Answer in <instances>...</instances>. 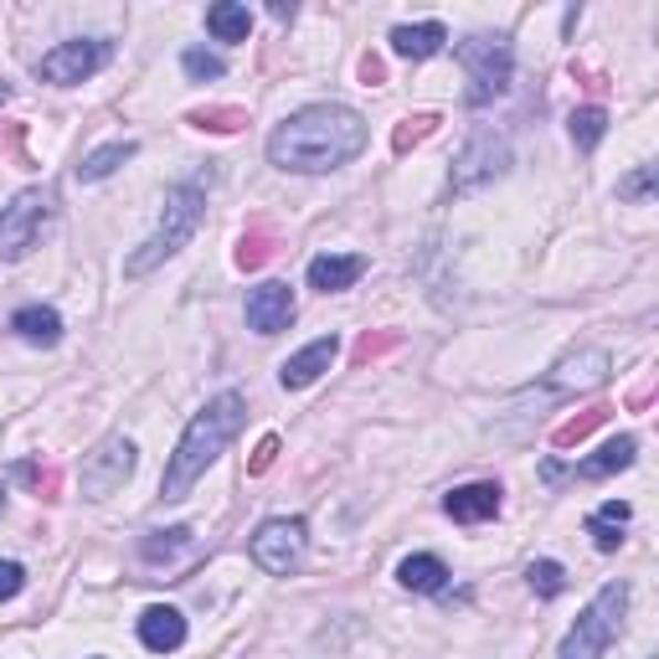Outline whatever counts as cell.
I'll list each match as a JSON object with an SVG mask.
<instances>
[{
	"instance_id": "obj_1",
	"label": "cell",
	"mask_w": 659,
	"mask_h": 659,
	"mask_svg": "<svg viewBox=\"0 0 659 659\" xmlns=\"http://www.w3.org/2000/svg\"><path fill=\"white\" fill-rule=\"evenodd\" d=\"M366 150V119L345 104H310L269 135V160L294 176H325Z\"/></svg>"
},
{
	"instance_id": "obj_2",
	"label": "cell",
	"mask_w": 659,
	"mask_h": 659,
	"mask_svg": "<svg viewBox=\"0 0 659 659\" xmlns=\"http://www.w3.org/2000/svg\"><path fill=\"white\" fill-rule=\"evenodd\" d=\"M242 422H248V402H242V391H222V397H211L191 422H186V433H180L176 453H170V464H165V480H160V500H186L191 484L207 474L222 449L232 438L242 433Z\"/></svg>"
},
{
	"instance_id": "obj_3",
	"label": "cell",
	"mask_w": 659,
	"mask_h": 659,
	"mask_svg": "<svg viewBox=\"0 0 659 659\" xmlns=\"http://www.w3.org/2000/svg\"><path fill=\"white\" fill-rule=\"evenodd\" d=\"M207 186H211V176H186L165 191V211H160V222H155V232L139 242V253H129V263H124L129 279H145V273L160 269L165 258H176L180 248L196 238V227L207 217Z\"/></svg>"
},
{
	"instance_id": "obj_4",
	"label": "cell",
	"mask_w": 659,
	"mask_h": 659,
	"mask_svg": "<svg viewBox=\"0 0 659 659\" xmlns=\"http://www.w3.org/2000/svg\"><path fill=\"white\" fill-rule=\"evenodd\" d=\"M624 608H629V583H608L598 598L587 603V614L577 618V629L562 639L556 659H603V649L624 629Z\"/></svg>"
},
{
	"instance_id": "obj_5",
	"label": "cell",
	"mask_w": 659,
	"mask_h": 659,
	"mask_svg": "<svg viewBox=\"0 0 659 659\" xmlns=\"http://www.w3.org/2000/svg\"><path fill=\"white\" fill-rule=\"evenodd\" d=\"M459 62H464L469 73V104L484 108L490 98H500V93L510 88V67H515V57H510V42L505 36H469V42H459Z\"/></svg>"
},
{
	"instance_id": "obj_6",
	"label": "cell",
	"mask_w": 659,
	"mask_h": 659,
	"mask_svg": "<svg viewBox=\"0 0 659 659\" xmlns=\"http://www.w3.org/2000/svg\"><path fill=\"white\" fill-rule=\"evenodd\" d=\"M108 57H114V42H104V36H73V42H57L36 62V77L52 83V88H73V83H88L93 73H104Z\"/></svg>"
},
{
	"instance_id": "obj_7",
	"label": "cell",
	"mask_w": 659,
	"mask_h": 659,
	"mask_svg": "<svg viewBox=\"0 0 659 659\" xmlns=\"http://www.w3.org/2000/svg\"><path fill=\"white\" fill-rule=\"evenodd\" d=\"M505 165H510V145L494 129H480V135L469 139L464 150H459V160H453V196H474L484 191L490 180L505 176Z\"/></svg>"
},
{
	"instance_id": "obj_8",
	"label": "cell",
	"mask_w": 659,
	"mask_h": 659,
	"mask_svg": "<svg viewBox=\"0 0 659 659\" xmlns=\"http://www.w3.org/2000/svg\"><path fill=\"white\" fill-rule=\"evenodd\" d=\"M304 546H310V531H304L300 515H279V521H263L253 536V562L273 577H289V572L304 562Z\"/></svg>"
},
{
	"instance_id": "obj_9",
	"label": "cell",
	"mask_w": 659,
	"mask_h": 659,
	"mask_svg": "<svg viewBox=\"0 0 659 659\" xmlns=\"http://www.w3.org/2000/svg\"><path fill=\"white\" fill-rule=\"evenodd\" d=\"M46 211H52V196L46 191H21L11 207L0 211V258H27L36 248L46 227Z\"/></svg>"
},
{
	"instance_id": "obj_10",
	"label": "cell",
	"mask_w": 659,
	"mask_h": 659,
	"mask_svg": "<svg viewBox=\"0 0 659 659\" xmlns=\"http://www.w3.org/2000/svg\"><path fill=\"white\" fill-rule=\"evenodd\" d=\"M129 474H135V443L114 433L83 459V494L88 500H108Z\"/></svg>"
},
{
	"instance_id": "obj_11",
	"label": "cell",
	"mask_w": 659,
	"mask_h": 659,
	"mask_svg": "<svg viewBox=\"0 0 659 659\" xmlns=\"http://www.w3.org/2000/svg\"><path fill=\"white\" fill-rule=\"evenodd\" d=\"M294 325V289L269 279V284H258L248 294V330L258 335H279V330Z\"/></svg>"
},
{
	"instance_id": "obj_12",
	"label": "cell",
	"mask_w": 659,
	"mask_h": 659,
	"mask_svg": "<svg viewBox=\"0 0 659 659\" xmlns=\"http://www.w3.org/2000/svg\"><path fill=\"white\" fill-rule=\"evenodd\" d=\"M335 356H341V341H335V335H320V341L304 345L300 356H289L284 366H279V381H284L289 391L310 387V381H320V376L335 366Z\"/></svg>"
},
{
	"instance_id": "obj_13",
	"label": "cell",
	"mask_w": 659,
	"mask_h": 659,
	"mask_svg": "<svg viewBox=\"0 0 659 659\" xmlns=\"http://www.w3.org/2000/svg\"><path fill=\"white\" fill-rule=\"evenodd\" d=\"M634 453H639V443L634 438H614V443H603L593 459H583V464H546V480H562V474H577V480H603V474H618V469L634 464Z\"/></svg>"
},
{
	"instance_id": "obj_14",
	"label": "cell",
	"mask_w": 659,
	"mask_h": 659,
	"mask_svg": "<svg viewBox=\"0 0 659 659\" xmlns=\"http://www.w3.org/2000/svg\"><path fill=\"white\" fill-rule=\"evenodd\" d=\"M139 639H145V649H155V655H176V649L186 645V614L155 603V608L139 614Z\"/></svg>"
},
{
	"instance_id": "obj_15",
	"label": "cell",
	"mask_w": 659,
	"mask_h": 659,
	"mask_svg": "<svg viewBox=\"0 0 659 659\" xmlns=\"http://www.w3.org/2000/svg\"><path fill=\"white\" fill-rule=\"evenodd\" d=\"M603 376H608V351H598V345H583V351H572V356L556 366L552 387H562V391H587V387H598Z\"/></svg>"
},
{
	"instance_id": "obj_16",
	"label": "cell",
	"mask_w": 659,
	"mask_h": 659,
	"mask_svg": "<svg viewBox=\"0 0 659 659\" xmlns=\"http://www.w3.org/2000/svg\"><path fill=\"white\" fill-rule=\"evenodd\" d=\"M366 269H372V263H366L360 253H320L315 263H310V289H320V294H341V289H351Z\"/></svg>"
},
{
	"instance_id": "obj_17",
	"label": "cell",
	"mask_w": 659,
	"mask_h": 659,
	"mask_svg": "<svg viewBox=\"0 0 659 659\" xmlns=\"http://www.w3.org/2000/svg\"><path fill=\"white\" fill-rule=\"evenodd\" d=\"M443 510L464 525L490 521V515H500V484H459V490L443 500Z\"/></svg>"
},
{
	"instance_id": "obj_18",
	"label": "cell",
	"mask_w": 659,
	"mask_h": 659,
	"mask_svg": "<svg viewBox=\"0 0 659 659\" xmlns=\"http://www.w3.org/2000/svg\"><path fill=\"white\" fill-rule=\"evenodd\" d=\"M443 42H449V27H443V21H418V27L391 31V52H397V57H412V62L438 57Z\"/></svg>"
},
{
	"instance_id": "obj_19",
	"label": "cell",
	"mask_w": 659,
	"mask_h": 659,
	"mask_svg": "<svg viewBox=\"0 0 659 659\" xmlns=\"http://www.w3.org/2000/svg\"><path fill=\"white\" fill-rule=\"evenodd\" d=\"M11 330L31 345H57L62 341V315L57 310H46V304H27V310H15L11 315Z\"/></svg>"
},
{
	"instance_id": "obj_20",
	"label": "cell",
	"mask_w": 659,
	"mask_h": 659,
	"mask_svg": "<svg viewBox=\"0 0 659 659\" xmlns=\"http://www.w3.org/2000/svg\"><path fill=\"white\" fill-rule=\"evenodd\" d=\"M207 31L217 36V42H248L253 11H248L242 0H217V6H207Z\"/></svg>"
},
{
	"instance_id": "obj_21",
	"label": "cell",
	"mask_w": 659,
	"mask_h": 659,
	"mask_svg": "<svg viewBox=\"0 0 659 659\" xmlns=\"http://www.w3.org/2000/svg\"><path fill=\"white\" fill-rule=\"evenodd\" d=\"M139 155V145L135 139H114V145H104V150H93L88 160L77 165V180H104V176H114L124 160H135Z\"/></svg>"
},
{
	"instance_id": "obj_22",
	"label": "cell",
	"mask_w": 659,
	"mask_h": 659,
	"mask_svg": "<svg viewBox=\"0 0 659 659\" xmlns=\"http://www.w3.org/2000/svg\"><path fill=\"white\" fill-rule=\"evenodd\" d=\"M397 577H402L407 593H438L443 577H449V567H443L438 556H407L402 567H397Z\"/></svg>"
},
{
	"instance_id": "obj_23",
	"label": "cell",
	"mask_w": 659,
	"mask_h": 659,
	"mask_svg": "<svg viewBox=\"0 0 659 659\" xmlns=\"http://www.w3.org/2000/svg\"><path fill=\"white\" fill-rule=\"evenodd\" d=\"M608 135V114L598 104H587L572 114V139H577V150H598V139Z\"/></svg>"
},
{
	"instance_id": "obj_24",
	"label": "cell",
	"mask_w": 659,
	"mask_h": 659,
	"mask_svg": "<svg viewBox=\"0 0 659 659\" xmlns=\"http://www.w3.org/2000/svg\"><path fill=\"white\" fill-rule=\"evenodd\" d=\"M603 422H608V407H593V412H583V418L562 422V428L552 433V443L556 449H572V443H583V438L593 433V428H603Z\"/></svg>"
},
{
	"instance_id": "obj_25",
	"label": "cell",
	"mask_w": 659,
	"mask_h": 659,
	"mask_svg": "<svg viewBox=\"0 0 659 659\" xmlns=\"http://www.w3.org/2000/svg\"><path fill=\"white\" fill-rule=\"evenodd\" d=\"M180 546H191V531H186V525H176V531H155V536L145 541L139 552L150 556V562H170V556H176Z\"/></svg>"
},
{
	"instance_id": "obj_26",
	"label": "cell",
	"mask_w": 659,
	"mask_h": 659,
	"mask_svg": "<svg viewBox=\"0 0 659 659\" xmlns=\"http://www.w3.org/2000/svg\"><path fill=\"white\" fill-rule=\"evenodd\" d=\"M531 587H536L541 598L567 593V567H562V562H531Z\"/></svg>"
},
{
	"instance_id": "obj_27",
	"label": "cell",
	"mask_w": 659,
	"mask_h": 659,
	"mask_svg": "<svg viewBox=\"0 0 659 659\" xmlns=\"http://www.w3.org/2000/svg\"><path fill=\"white\" fill-rule=\"evenodd\" d=\"M196 129H217V135H232V129H242L248 124V114L242 108H201V114H191Z\"/></svg>"
},
{
	"instance_id": "obj_28",
	"label": "cell",
	"mask_w": 659,
	"mask_h": 659,
	"mask_svg": "<svg viewBox=\"0 0 659 659\" xmlns=\"http://www.w3.org/2000/svg\"><path fill=\"white\" fill-rule=\"evenodd\" d=\"M180 67H186V77H191V83H207V77H222L227 73V62L211 57V52H201V46H191V52L180 57Z\"/></svg>"
},
{
	"instance_id": "obj_29",
	"label": "cell",
	"mask_w": 659,
	"mask_h": 659,
	"mask_svg": "<svg viewBox=\"0 0 659 659\" xmlns=\"http://www.w3.org/2000/svg\"><path fill=\"white\" fill-rule=\"evenodd\" d=\"M433 124H438L433 114H418V119H402V129L391 135V150L402 155L407 145H418V139H428V135H433Z\"/></svg>"
},
{
	"instance_id": "obj_30",
	"label": "cell",
	"mask_w": 659,
	"mask_h": 659,
	"mask_svg": "<svg viewBox=\"0 0 659 659\" xmlns=\"http://www.w3.org/2000/svg\"><path fill=\"white\" fill-rule=\"evenodd\" d=\"M618 196L624 201H649L655 196V165H639L629 180H618Z\"/></svg>"
},
{
	"instance_id": "obj_31",
	"label": "cell",
	"mask_w": 659,
	"mask_h": 659,
	"mask_svg": "<svg viewBox=\"0 0 659 659\" xmlns=\"http://www.w3.org/2000/svg\"><path fill=\"white\" fill-rule=\"evenodd\" d=\"M269 253H273V248H269V232L258 227V232H248V238H242V248H238V269H258V263H263Z\"/></svg>"
},
{
	"instance_id": "obj_32",
	"label": "cell",
	"mask_w": 659,
	"mask_h": 659,
	"mask_svg": "<svg viewBox=\"0 0 659 659\" xmlns=\"http://www.w3.org/2000/svg\"><path fill=\"white\" fill-rule=\"evenodd\" d=\"M587 531H593V541H598V552H618V546H624V536H618V531H624V521L593 515V521H587Z\"/></svg>"
},
{
	"instance_id": "obj_33",
	"label": "cell",
	"mask_w": 659,
	"mask_h": 659,
	"mask_svg": "<svg viewBox=\"0 0 659 659\" xmlns=\"http://www.w3.org/2000/svg\"><path fill=\"white\" fill-rule=\"evenodd\" d=\"M21 587H27V567L21 562H0V603L15 598Z\"/></svg>"
},
{
	"instance_id": "obj_34",
	"label": "cell",
	"mask_w": 659,
	"mask_h": 659,
	"mask_svg": "<svg viewBox=\"0 0 659 659\" xmlns=\"http://www.w3.org/2000/svg\"><path fill=\"white\" fill-rule=\"evenodd\" d=\"M273 459H279V438H263V443H258V453H253V459H248V474H263V469H269L273 464Z\"/></svg>"
},
{
	"instance_id": "obj_35",
	"label": "cell",
	"mask_w": 659,
	"mask_h": 659,
	"mask_svg": "<svg viewBox=\"0 0 659 659\" xmlns=\"http://www.w3.org/2000/svg\"><path fill=\"white\" fill-rule=\"evenodd\" d=\"M360 77H366V88H372V83H381V62L366 57V62H360Z\"/></svg>"
},
{
	"instance_id": "obj_36",
	"label": "cell",
	"mask_w": 659,
	"mask_h": 659,
	"mask_svg": "<svg viewBox=\"0 0 659 659\" xmlns=\"http://www.w3.org/2000/svg\"><path fill=\"white\" fill-rule=\"evenodd\" d=\"M6 93H11V88H6V83H0V104H6Z\"/></svg>"
},
{
	"instance_id": "obj_37",
	"label": "cell",
	"mask_w": 659,
	"mask_h": 659,
	"mask_svg": "<svg viewBox=\"0 0 659 659\" xmlns=\"http://www.w3.org/2000/svg\"><path fill=\"white\" fill-rule=\"evenodd\" d=\"M0 211H6V207H0Z\"/></svg>"
}]
</instances>
